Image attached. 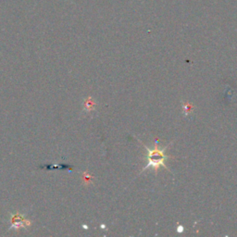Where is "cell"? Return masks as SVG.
Returning <instances> with one entry per match:
<instances>
[{
    "label": "cell",
    "instance_id": "obj_2",
    "mask_svg": "<svg viewBox=\"0 0 237 237\" xmlns=\"http://www.w3.org/2000/svg\"><path fill=\"white\" fill-rule=\"evenodd\" d=\"M84 106H85V107H86L87 110H92V109L94 108V101H93L91 98H88V99L86 100Z\"/></svg>",
    "mask_w": 237,
    "mask_h": 237
},
{
    "label": "cell",
    "instance_id": "obj_4",
    "mask_svg": "<svg viewBox=\"0 0 237 237\" xmlns=\"http://www.w3.org/2000/svg\"><path fill=\"white\" fill-rule=\"evenodd\" d=\"M177 231H178V232H183V226L179 225L178 228H177Z\"/></svg>",
    "mask_w": 237,
    "mask_h": 237
},
{
    "label": "cell",
    "instance_id": "obj_3",
    "mask_svg": "<svg viewBox=\"0 0 237 237\" xmlns=\"http://www.w3.org/2000/svg\"><path fill=\"white\" fill-rule=\"evenodd\" d=\"M183 111H184V113H185V115H187V114H189L190 112H191V104H189V103H186V104H184L183 106Z\"/></svg>",
    "mask_w": 237,
    "mask_h": 237
},
{
    "label": "cell",
    "instance_id": "obj_1",
    "mask_svg": "<svg viewBox=\"0 0 237 237\" xmlns=\"http://www.w3.org/2000/svg\"><path fill=\"white\" fill-rule=\"evenodd\" d=\"M143 146L144 147L147 149L148 155H147V160H148V163L147 164L146 167L143 168L142 171H145L146 170L149 169V168H152L155 170V171H158L159 168L160 166L164 167L165 169L169 170V168L167 167V165L165 164V160L168 159V157L165 155V151L166 149L168 148L169 146L163 147L162 149H160L159 147H158V141H156V146L153 147V148H149L147 147L145 144H143L141 141H139Z\"/></svg>",
    "mask_w": 237,
    "mask_h": 237
}]
</instances>
